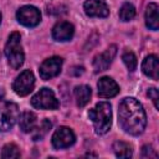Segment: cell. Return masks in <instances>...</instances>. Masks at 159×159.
Listing matches in <instances>:
<instances>
[{
    "label": "cell",
    "mask_w": 159,
    "mask_h": 159,
    "mask_svg": "<svg viewBox=\"0 0 159 159\" xmlns=\"http://www.w3.org/2000/svg\"><path fill=\"white\" fill-rule=\"evenodd\" d=\"M118 123L130 135H139L147 125V116L143 106L133 97H125L118 106Z\"/></svg>",
    "instance_id": "obj_1"
},
{
    "label": "cell",
    "mask_w": 159,
    "mask_h": 159,
    "mask_svg": "<svg viewBox=\"0 0 159 159\" xmlns=\"http://www.w3.org/2000/svg\"><path fill=\"white\" fill-rule=\"evenodd\" d=\"M88 117L93 123L94 132L103 135L112 125V106L108 102H98L94 108L89 109Z\"/></svg>",
    "instance_id": "obj_2"
},
{
    "label": "cell",
    "mask_w": 159,
    "mask_h": 159,
    "mask_svg": "<svg viewBox=\"0 0 159 159\" xmlns=\"http://www.w3.org/2000/svg\"><path fill=\"white\" fill-rule=\"evenodd\" d=\"M5 55L7 57L9 65L12 68L17 70L22 66L25 55H24V50L21 46V36L19 32H12L9 36L7 42L5 45Z\"/></svg>",
    "instance_id": "obj_3"
},
{
    "label": "cell",
    "mask_w": 159,
    "mask_h": 159,
    "mask_svg": "<svg viewBox=\"0 0 159 159\" xmlns=\"http://www.w3.org/2000/svg\"><path fill=\"white\" fill-rule=\"evenodd\" d=\"M19 119V107L12 102L0 103V132L10 130Z\"/></svg>",
    "instance_id": "obj_4"
},
{
    "label": "cell",
    "mask_w": 159,
    "mask_h": 159,
    "mask_svg": "<svg viewBox=\"0 0 159 159\" xmlns=\"http://www.w3.org/2000/svg\"><path fill=\"white\" fill-rule=\"evenodd\" d=\"M31 104L39 109H57L60 103L50 88H41L32 98Z\"/></svg>",
    "instance_id": "obj_5"
},
{
    "label": "cell",
    "mask_w": 159,
    "mask_h": 159,
    "mask_svg": "<svg viewBox=\"0 0 159 159\" xmlns=\"http://www.w3.org/2000/svg\"><path fill=\"white\" fill-rule=\"evenodd\" d=\"M35 86V76L30 70L22 71L14 81L12 83V89L17 96H27Z\"/></svg>",
    "instance_id": "obj_6"
},
{
    "label": "cell",
    "mask_w": 159,
    "mask_h": 159,
    "mask_svg": "<svg viewBox=\"0 0 159 159\" xmlns=\"http://www.w3.org/2000/svg\"><path fill=\"white\" fill-rule=\"evenodd\" d=\"M16 19L21 25L26 27H35L41 21V12L32 5H25L17 10Z\"/></svg>",
    "instance_id": "obj_7"
},
{
    "label": "cell",
    "mask_w": 159,
    "mask_h": 159,
    "mask_svg": "<svg viewBox=\"0 0 159 159\" xmlns=\"http://www.w3.org/2000/svg\"><path fill=\"white\" fill-rule=\"evenodd\" d=\"M76 140L75 133L68 127H60L52 135V145L55 149H65L71 147Z\"/></svg>",
    "instance_id": "obj_8"
},
{
    "label": "cell",
    "mask_w": 159,
    "mask_h": 159,
    "mask_svg": "<svg viewBox=\"0 0 159 159\" xmlns=\"http://www.w3.org/2000/svg\"><path fill=\"white\" fill-rule=\"evenodd\" d=\"M62 58L58 57V56H53V57H50L47 60H45L41 66H40V77L45 81L50 80V78H53L56 77L60 72H61V68H62Z\"/></svg>",
    "instance_id": "obj_9"
},
{
    "label": "cell",
    "mask_w": 159,
    "mask_h": 159,
    "mask_svg": "<svg viewBox=\"0 0 159 159\" xmlns=\"http://www.w3.org/2000/svg\"><path fill=\"white\" fill-rule=\"evenodd\" d=\"M117 53V46L116 45H111L104 52L97 55L93 58V68L94 72H102L108 70V67L111 66L114 56Z\"/></svg>",
    "instance_id": "obj_10"
},
{
    "label": "cell",
    "mask_w": 159,
    "mask_h": 159,
    "mask_svg": "<svg viewBox=\"0 0 159 159\" xmlns=\"http://www.w3.org/2000/svg\"><path fill=\"white\" fill-rule=\"evenodd\" d=\"M84 12L89 17H107L109 15V9L106 0H86Z\"/></svg>",
    "instance_id": "obj_11"
},
{
    "label": "cell",
    "mask_w": 159,
    "mask_h": 159,
    "mask_svg": "<svg viewBox=\"0 0 159 159\" xmlns=\"http://www.w3.org/2000/svg\"><path fill=\"white\" fill-rule=\"evenodd\" d=\"M97 87H98V96L102 97V98L114 97L119 92V86L111 77H102L98 81Z\"/></svg>",
    "instance_id": "obj_12"
},
{
    "label": "cell",
    "mask_w": 159,
    "mask_h": 159,
    "mask_svg": "<svg viewBox=\"0 0 159 159\" xmlns=\"http://www.w3.org/2000/svg\"><path fill=\"white\" fill-rule=\"evenodd\" d=\"M75 34V27L72 24L67 21H60L57 22L52 29V37L56 41H70Z\"/></svg>",
    "instance_id": "obj_13"
},
{
    "label": "cell",
    "mask_w": 159,
    "mask_h": 159,
    "mask_svg": "<svg viewBox=\"0 0 159 159\" xmlns=\"http://www.w3.org/2000/svg\"><path fill=\"white\" fill-rule=\"evenodd\" d=\"M142 70L145 76L150 77L152 80H158L159 77V61L155 55H149L144 58L142 63Z\"/></svg>",
    "instance_id": "obj_14"
},
{
    "label": "cell",
    "mask_w": 159,
    "mask_h": 159,
    "mask_svg": "<svg viewBox=\"0 0 159 159\" xmlns=\"http://www.w3.org/2000/svg\"><path fill=\"white\" fill-rule=\"evenodd\" d=\"M158 5L155 2H150L147 6L145 11V24L150 30H158L159 27V15H158Z\"/></svg>",
    "instance_id": "obj_15"
},
{
    "label": "cell",
    "mask_w": 159,
    "mask_h": 159,
    "mask_svg": "<svg viewBox=\"0 0 159 159\" xmlns=\"http://www.w3.org/2000/svg\"><path fill=\"white\" fill-rule=\"evenodd\" d=\"M73 94H75L77 106H78V107H84V106L89 102V98H91V94H92L91 87H88V86H86V84L77 86V87H75Z\"/></svg>",
    "instance_id": "obj_16"
},
{
    "label": "cell",
    "mask_w": 159,
    "mask_h": 159,
    "mask_svg": "<svg viewBox=\"0 0 159 159\" xmlns=\"http://www.w3.org/2000/svg\"><path fill=\"white\" fill-rule=\"evenodd\" d=\"M36 114L32 112H24L19 117V127L22 132L29 133L36 127Z\"/></svg>",
    "instance_id": "obj_17"
},
{
    "label": "cell",
    "mask_w": 159,
    "mask_h": 159,
    "mask_svg": "<svg viewBox=\"0 0 159 159\" xmlns=\"http://www.w3.org/2000/svg\"><path fill=\"white\" fill-rule=\"evenodd\" d=\"M51 127H52L51 120L47 119V118H45V119L40 123V125H36V127L31 130L32 139H34V140H41V139L48 133V130L51 129Z\"/></svg>",
    "instance_id": "obj_18"
},
{
    "label": "cell",
    "mask_w": 159,
    "mask_h": 159,
    "mask_svg": "<svg viewBox=\"0 0 159 159\" xmlns=\"http://www.w3.org/2000/svg\"><path fill=\"white\" fill-rule=\"evenodd\" d=\"M113 150L118 158H130L133 155L132 147L125 142H116L113 144Z\"/></svg>",
    "instance_id": "obj_19"
},
{
    "label": "cell",
    "mask_w": 159,
    "mask_h": 159,
    "mask_svg": "<svg viewBox=\"0 0 159 159\" xmlns=\"http://www.w3.org/2000/svg\"><path fill=\"white\" fill-rule=\"evenodd\" d=\"M20 150L19 147L14 143H9L6 145H4L2 150H1V158L4 159H12V158H20Z\"/></svg>",
    "instance_id": "obj_20"
},
{
    "label": "cell",
    "mask_w": 159,
    "mask_h": 159,
    "mask_svg": "<svg viewBox=\"0 0 159 159\" xmlns=\"http://www.w3.org/2000/svg\"><path fill=\"white\" fill-rule=\"evenodd\" d=\"M134 16H135V7L129 2L123 4L120 10H119V19L122 21H129Z\"/></svg>",
    "instance_id": "obj_21"
},
{
    "label": "cell",
    "mask_w": 159,
    "mask_h": 159,
    "mask_svg": "<svg viewBox=\"0 0 159 159\" xmlns=\"http://www.w3.org/2000/svg\"><path fill=\"white\" fill-rule=\"evenodd\" d=\"M122 60L130 72H133L137 68V57L132 51H125L122 56Z\"/></svg>",
    "instance_id": "obj_22"
},
{
    "label": "cell",
    "mask_w": 159,
    "mask_h": 159,
    "mask_svg": "<svg viewBox=\"0 0 159 159\" xmlns=\"http://www.w3.org/2000/svg\"><path fill=\"white\" fill-rule=\"evenodd\" d=\"M148 96H149V98L153 101L155 108L158 109V108H159V102H158V99H159V94H158V89H157V88H150V89L148 91Z\"/></svg>",
    "instance_id": "obj_23"
},
{
    "label": "cell",
    "mask_w": 159,
    "mask_h": 159,
    "mask_svg": "<svg viewBox=\"0 0 159 159\" xmlns=\"http://www.w3.org/2000/svg\"><path fill=\"white\" fill-rule=\"evenodd\" d=\"M142 155L144 157V158H150V157H157V154L154 153V150H153V148L150 147V145H144L143 147V149H142Z\"/></svg>",
    "instance_id": "obj_24"
},
{
    "label": "cell",
    "mask_w": 159,
    "mask_h": 159,
    "mask_svg": "<svg viewBox=\"0 0 159 159\" xmlns=\"http://www.w3.org/2000/svg\"><path fill=\"white\" fill-rule=\"evenodd\" d=\"M4 94H5V93H4V89H2L1 87H0V101H1L2 98H4Z\"/></svg>",
    "instance_id": "obj_25"
},
{
    "label": "cell",
    "mask_w": 159,
    "mask_h": 159,
    "mask_svg": "<svg viewBox=\"0 0 159 159\" xmlns=\"http://www.w3.org/2000/svg\"><path fill=\"white\" fill-rule=\"evenodd\" d=\"M0 22H1V14H0Z\"/></svg>",
    "instance_id": "obj_26"
}]
</instances>
